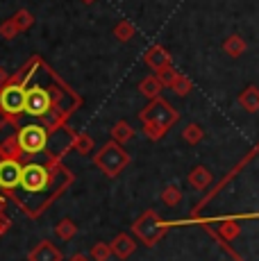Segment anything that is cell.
Instances as JSON below:
<instances>
[{
  "label": "cell",
  "mask_w": 259,
  "mask_h": 261,
  "mask_svg": "<svg viewBox=\"0 0 259 261\" xmlns=\"http://www.w3.org/2000/svg\"><path fill=\"white\" fill-rule=\"evenodd\" d=\"M48 143V134L43 127H39V125H28V127L21 129V134H18V145H21L23 152H41L43 148H46Z\"/></svg>",
  "instance_id": "6da1fadb"
},
{
  "label": "cell",
  "mask_w": 259,
  "mask_h": 261,
  "mask_svg": "<svg viewBox=\"0 0 259 261\" xmlns=\"http://www.w3.org/2000/svg\"><path fill=\"white\" fill-rule=\"evenodd\" d=\"M62 257H59V252L53 248L50 243H43L39 245V250L32 254V261H59Z\"/></svg>",
  "instance_id": "9c48e42d"
},
{
  "label": "cell",
  "mask_w": 259,
  "mask_h": 261,
  "mask_svg": "<svg viewBox=\"0 0 259 261\" xmlns=\"http://www.w3.org/2000/svg\"><path fill=\"white\" fill-rule=\"evenodd\" d=\"M164 200H166L168 204H177V202H180V191H177V189H166Z\"/></svg>",
  "instance_id": "7c38bea8"
},
{
  "label": "cell",
  "mask_w": 259,
  "mask_h": 261,
  "mask_svg": "<svg viewBox=\"0 0 259 261\" xmlns=\"http://www.w3.org/2000/svg\"><path fill=\"white\" fill-rule=\"evenodd\" d=\"M91 257L96 259V261H109V257H112V248H109L107 243H98V245H93Z\"/></svg>",
  "instance_id": "30bf717a"
},
{
  "label": "cell",
  "mask_w": 259,
  "mask_h": 261,
  "mask_svg": "<svg viewBox=\"0 0 259 261\" xmlns=\"http://www.w3.org/2000/svg\"><path fill=\"white\" fill-rule=\"evenodd\" d=\"M96 164L112 177V175H116L118 170L127 164V157H125V152H121V150H116L114 145H109V148L102 150V154H98Z\"/></svg>",
  "instance_id": "3957f363"
},
{
  "label": "cell",
  "mask_w": 259,
  "mask_h": 261,
  "mask_svg": "<svg viewBox=\"0 0 259 261\" xmlns=\"http://www.w3.org/2000/svg\"><path fill=\"white\" fill-rule=\"evenodd\" d=\"M48 179H50V175L46 168L39 164H30V166L21 168V184L18 187H23L30 193H39L48 187Z\"/></svg>",
  "instance_id": "7a4b0ae2"
},
{
  "label": "cell",
  "mask_w": 259,
  "mask_h": 261,
  "mask_svg": "<svg viewBox=\"0 0 259 261\" xmlns=\"http://www.w3.org/2000/svg\"><path fill=\"white\" fill-rule=\"evenodd\" d=\"M189 182L193 184V187H198V189H202L205 184L209 182V173L205 168H198V170H193V175L189 177Z\"/></svg>",
  "instance_id": "8fae6325"
},
{
  "label": "cell",
  "mask_w": 259,
  "mask_h": 261,
  "mask_svg": "<svg viewBox=\"0 0 259 261\" xmlns=\"http://www.w3.org/2000/svg\"><path fill=\"white\" fill-rule=\"evenodd\" d=\"M112 248V254H116L118 259H127L130 254L134 252V243H132V239H127V237H116L114 239V243L109 245Z\"/></svg>",
  "instance_id": "ba28073f"
},
{
  "label": "cell",
  "mask_w": 259,
  "mask_h": 261,
  "mask_svg": "<svg viewBox=\"0 0 259 261\" xmlns=\"http://www.w3.org/2000/svg\"><path fill=\"white\" fill-rule=\"evenodd\" d=\"M23 105H25V89L18 87V84H12V87H7L0 93V107L7 114L23 112Z\"/></svg>",
  "instance_id": "5b68a950"
},
{
  "label": "cell",
  "mask_w": 259,
  "mask_h": 261,
  "mask_svg": "<svg viewBox=\"0 0 259 261\" xmlns=\"http://www.w3.org/2000/svg\"><path fill=\"white\" fill-rule=\"evenodd\" d=\"M73 234H75V227H73V223H62V225H59V237L71 239Z\"/></svg>",
  "instance_id": "4fadbf2b"
},
{
  "label": "cell",
  "mask_w": 259,
  "mask_h": 261,
  "mask_svg": "<svg viewBox=\"0 0 259 261\" xmlns=\"http://www.w3.org/2000/svg\"><path fill=\"white\" fill-rule=\"evenodd\" d=\"M21 164L14 159L0 162V187L3 189H16L21 184Z\"/></svg>",
  "instance_id": "52a82bcc"
},
{
  "label": "cell",
  "mask_w": 259,
  "mask_h": 261,
  "mask_svg": "<svg viewBox=\"0 0 259 261\" xmlns=\"http://www.w3.org/2000/svg\"><path fill=\"white\" fill-rule=\"evenodd\" d=\"M134 232H137L139 237L146 241L148 245H152V243H155V241L159 239V234H162V225H159V220H157L155 214L148 212L141 220H139L137 225H134Z\"/></svg>",
  "instance_id": "8992f818"
},
{
  "label": "cell",
  "mask_w": 259,
  "mask_h": 261,
  "mask_svg": "<svg viewBox=\"0 0 259 261\" xmlns=\"http://www.w3.org/2000/svg\"><path fill=\"white\" fill-rule=\"evenodd\" d=\"M71 261H87V259H84V257H73Z\"/></svg>",
  "instance_id": "5bb4252c"
},
{
  "label": "cell",
  "mask_w": 259,
  "mask_h": 261,
  "mask_svg": "<svg viewBox=\"0 0 259 261\" xmlns=\"http://www.w3.org/2000/svg\"><path fill=\"white\" fill-rule=\"evenodd\" d=\"M50 107V95H48L43 89L34 87L25 91V105H23V112H28L30 116H41V114L48 112Z\"/></svg>",
  "instance_id": "277c9868"
}]
</instances>
